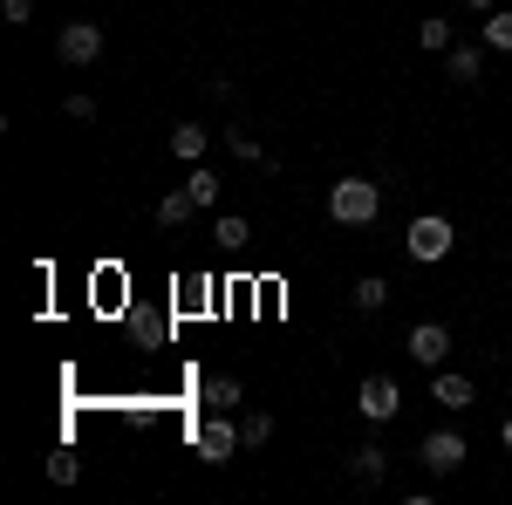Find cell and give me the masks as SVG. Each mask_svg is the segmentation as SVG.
Wrapping results in <instances>:
<instances>
[{
    "label": "cell",
    "instance_id": "obj_1",
    "mask_svg": "<svg viewBox=\"0 0 512 505\" xmlns=\"http://www.w3.org/2000/svg\"><path fill=\"white\" fill-rule=\"evenodd\" d=\"M376 212H383V192L369 178H335L328 185V219L335 226H376Z\"/></svg>",
    "mask_w": 512,
    "mask_h": 505
},
{
    "label": "cell",
    "instance_id": "obj_2",
    "mask_svg": "<svg viewBox=\"0 0 512 505\" xmlns=\"http://www.w3.org/2000/svg\"><path fill=\"white\" fill-rule=\"evenodd\" d=\"M458 246V233H451V219H437V212H424V219H410V233H403V253L417 260V267H437L444 253Z\"/></svg>",
    "mask_w": 512,
    "mask_h": 505
},
{
    "label": "cell",
    "instance_id": "obj_3",
    "mask_svg": "<svg viewBox=\"0 0 512 505\" xmlns=\"http://www.w3.org/2000/svg\"><path fill=\"white\" fill-rule=\"evenodd\" d=\"M355 410H362L369 424H390V417H403V389H396V376H362V389H355Z\"/></svg>",
    "mask_w": 512,
    "mask_h": 505
},
{
    "label": "cell",
    "instance_id": "obj_4",
    "mask_svg": "<svg viewBox=\"0 0 512 505\" xmlns=\"http://www.w3.org/2000/svg\"><path fill=\"white\" fill-rule=\"evenodd\" d=\"M239 451V424H233V410H212L205 424H198V458L205 465H226Z\"/></svg>",
    "mask_w": 512,
    "mask_h": 505
},
{
    "label": "cell",
    "instance_id": "obj_5",
    "mask_svg": "<svg viewBox=\"0 0 512 505\" xmlns=\"http://www.w3.org/2000/svg\"><path fill=\"white\" fill-rule=\"evenodd\" d=\"M55 55H62L69 69H89V62L103 55V28H96V21H69V28L55 35Z\"/></svg>",
    "mask_w": 512,
    "mask_h": 505
},
{
    "label": "cell",
    "instance_id": "obj_6",
    "mask_svg": "<svg viewBox=\"0 0 512 505\" xmlns=\"http://www.w3.org/2000/svg\"><path fill=\"white\" fill-rule=\"evenodd\" d=\"M417 458H424V471H437V478H451V471L465 465V458H472V451H465V437H458V430H431V437H424V451H417Z\"/></svg>",
    "mask_w": 512,
    "mask_h": 505
},
{
    "label": "cell",
    "instance_id": "obj_7",
    "mask_svg": "<svg viewBox=\"0 0 512 505\" xmlns=\"http://www.w3.org/2000/svg\"><path fill=\"white\" fill-rule=\"evenodd\" d=\"M403 349H410V362H424V369H444V355H451V328H444V321H417Z\"/></svg>",
    "mask_w": 512,
    "mask_h": 505
},
{
    "label": "cell",
    "instance_id": "obj_8",
    "mask_svg": "<svg viewBox=\"0 0 512 505\" xmlns=\"http://www.w3.org/2000/svg\"><path fill=\"white\" fill-rule=\"evenodd\" d=\"M431 403H444V410H472V376H458V369H437Z\"/></svg>",
    "mask_w": 512,
    "mask_h": 505
},
{
    "label": "cell",
    "instance_id": "obj_9",
    "mask_svg": "<svg viewBox=\"0 0 512 505\" xmlns=\"http://www.w3.org/2000/svg\"><path fill=\"white\" fill-rule=\"evenodd\" d=\"M478 69H485V62H478L472 41H451V48H444V76L451 82H478Z\"/></svg>",
    "mask_w": 512,
    "mask_h": 505
},
{
    "label": "cell",
    "instance_id": "obj_10",
    "mask_svg": "<svg viewBox=\"0 0 512 505\" xmlns=\"http://www.w3.org/2000/svg\"><path fill=\"white\" fill-rule=\"evenodd\" d=\"M171 151L185 164H205V123H171Z\"/></svg>",
    "mask_w": 512,
    "mask_h": 505
},
{
    "label": "cell",
    "instance_id": "obj_11",
    "mask_svg": "<svg viewBox=\"0 0 512 505\" xmlns=\"http://www.w3.org/2000/svg\"><path fill=\"white\" fill-rule=\"evenodd\" d=\"M198 403L205 410H239V376H212V383L198 389Z\"/></svg>",
    "mask_w": 512,
    "mask_h": 505
},
{
    "label": "cell",
    "instance_id": "obj_12",
    "mask_svg": "<svg viewBox=\"0 0 512 505\" xmlns=\"http://www.w3.org/2000/svg\"><path fill=\"white\" fill-rule=\"evenodd\" d=\"M355 308H362V314H383V308H390V280H376V273H369V280H355Z\"/></svg>",
    "mask_w": 512,
    "mask_h": 505
},
{
    "label": "cell",
    "instance_id": "obj_13",
    "mask_svg": "<svg viewBox=\"0 0 512 505\" xmlns=\"http://www.w3.org/2000/svg\"><path fill=\"white\" fill-rule=\"evenodd\" d=\"M192 212H198L192 192H164V198H158V226H185Z\"/></svg>",
    "mask_w": 512,
    "mask_h": 505
},
{
    "label": "cell",
    "instance_id": "obj_14",
    "mask_svg": "<svg viewBox=\"0 0 512 505\" xmlns=\"http://www.w3.org/2000/svg\"><path fill=\"white\" fill-rule=\"evenodd\" d=\"M349 471L362 478V485H383V471H390V458H383V451L369 444V451H355V458H349Z\"/></svg>",
    "mask_w": 512,
    "mask_h": 505
},
{
    "label": "cell",
    "instance_id": "obj_15",
    "mask_svg": "<svg viewBox=\"0 0 512 505\" xmlns=\"http://www.w3.org/2000/svg\"><path fill=\"white\" fill-rule=\"evenodd\" d=\"M485 48L512 55V7H492V21H485Z\"/></svg>",
    "mask_w": 512,
    "mask_h": 505
},
{
    "label": "cell",
    "instance_id": "obj_16",
    "mask_svg": "<svg viewBox=\"0 0 512 505\" xmlns=\"http://www.w3.org/2000/svg\"><path fill=\"white\" fill-rule=\"evenodd\" d=\"M212 239H219V246H226V253H239V246H246V219H239V212H226V219H219V226H212Z\"/></svg>",
    "mask_w": 512,
    "mask_h": 505
},
{
    "label": "cell",
    "instance_id": "obj_17",
    "mask_svg": "<svg viewBox=\"0 0 512 505\" xmlns=\"http://www.w3.org/2000/svg\"><path fill=\"white\" fill-rule=\"evenodd\" d=\"M226 144H233V151L246 157V164H274V157L260 151V137H253V130H226Z\"/></svg>",
    "mask_w": 512,
    "mask_h": 505
},
{
    "label": "cell",
    "instance_id": "obj_18",
    "mask_svg": "<svg viewBox=\"0 0 512 505\" xmlns=\"http://www.w3.org/2000/svg\"><path fill=\"white\" fill-rule=\"evenodd\" d=\"M267 437H274V417H267V410H260V417H246V424H239V444H253V451H260V444H267Z\"/></svg>",
    "mask_w": 512,
    "mask_h": 505
},
{
    "label": "cell",
    "instance_id": "obj_19",
    "mask_svg": "<svg viewBox=\"0 0 512 505\" xmlns=\"http://www.w3.org/2000/svg\"><path fill=\"white\" fill-rule=\"evenodd\" d=\"M185 192H192L198 205H212V198H219V178H212V171H205V164H198L192 178H185Z\"/></svg>",
    "mask_w": 512,
    "mask_h": 505
},
{
    "label": "cell",
    "instance_id": "obj_20",
    "mask_svg": "<svg viewBox=\"0 0 512 505\" xmlns=\"http://www.w3.org/2000/svg\"><path fill=\"white\" fill-rule=\"evenodd\" d=\"M417 41H424L431 55H444V48H451V21H424V28H417Z\"/></svg>",
    "mask_w": 512,
    "mask_h": 505
},
{
    "label": "cell",
    "instance_id": "obj_21",
    "mask_svg": "<svg viewBox=\"0 0 512 505\" xmlns=\"http://www.w3.org/2000/svg\"><path fill=\"white\" fill-rule=\"evenodd\" d=\"M76 451H55V458H48V478H55V485H76Z\"/></svg>",
    "mask_w": 512,
    "mask_h": 505
},
{
    "label": "cell",
    "instance_id": "obj_22",
    "mask_svg": "<svg viewBox=\"0 0 512 505\" xmlns=\"http://www.w3.org/2000/svg\"><path fill=\"white\" fill-rule=\"evenodd\" d=\"M0 21H7V28H28V21H35V0H0Z\"/></svg>",
    "mask_w": 512,
    "mask_h": 505
},
{
    "label": "cell",
    "instance_id": "obj_23",
    "mask_svg": "<svg viewBox=\"0 0 512 505\" xmlns=\"http://www.w3.org/2000/svg\"><path fill=\"white\" fill-rule=\"evenodd\" d=\"M62 110H69V117H76V123H89V117H96V96H82V89H76V96H69Z\"/></svg>",
    "mask_w": 512,
    "mask_h": 505
},
{
    "label": "cell",
    "instance_id": "obj_24",
    "mask_svg": "<svg viewBox=\"0 0 512 505\" xmlns=\"http://www.w3.org/2000/svg\"><path fill=\"white\" fill-rule=\"evenodd\" d=\"M465 7H499V0H465Z\"/></svg>",
    "mask_w": 512,
    "mask_h": 505
},
{
    "label": "cell",
    "instance_id": "obj_25",
    "mask_svg": "<svg viewBox=\"0 0 512 505\" xmlns=\"http://www.w3.org/2000/svg\"><path fill=\"white\" fill-rule=\"evenodd\" d=\"M506 444H512V417H506Z\"/></svg>",
    "mask_w": 512,
    "mask_h": 505
}]
</instances>
